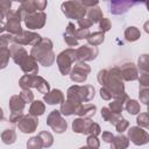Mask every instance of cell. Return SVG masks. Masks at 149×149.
Returning <instances> with one entry per match:
<instances>
[{"instance_id":"ee69618b","label":"cell","mask_w":149,"mask_h":149,"mask_svg":"<svg viewBox=\"0 0 149 149\" xmlns=\"http://www.w3.org/2000/svg\"><path fill=\"white\" fill-rule=\"evenodd\" d=\"M74 35H76V38L79 41V40H87L88 36L91 35V33H90V29H80V28H78V29H76Z\"/></svg>"},{"instance_id":"f546056e","label":"cell","mask_w":149,"mask_h":149,"mask_svg":"<svg viewBox=\"0 0 149 149\" xmlns=\"http://www.w3.org/2000/svg\"><path fill=\"white\" fill-rule=\"evenodd\" d=\"M36 74H23L19 79V85L22 90H30L34 88V80Z\"/></svg>"},{"instance_id":"7bdbcfd3","label":"cell","mask_w":149,"mask_h":149,"mask_svg":"<svg viewBox=\"0 0 149 149\" xmlns=\"http://www.w3.org/2000/svg\"><path fill=\"white\" fill-rule=\"evenodd\" d=\"M111 28H112V23H111V20H109V19L104 17V19L99 22V29H100V31H102L104 34L107 33L108 30H111Z\"/></svg>"},{"instance_id":"30bf717a","label":"cell","mask_w":149,"mask_h":149,"mask_svg":"<svg viewBox=\"0 0 149 149\" xmlns=\"http://www.w3.org/2000/svg\"><path fill=\"white\" fill-rule=\"evenodd\" d=\"M91 72V66L84 62H76L71 72H70V79L73 83H84L88 74Z\"/></svg>"},{"instance_id":"f5cc1de1","label":"cell","mask_w":149,"mask_h":149,"mask_svg":"<svg viewBox=\"0 0 149 149\" xmlns=\"http://www.w3.org/2000/svg\"><path fill=\"white\" fill-rule=\"evenodd\" d=\"M143 29H144V31H146L147 34H149V21L144 22V24H143Z\"/></svg>"},{"instance_id":"f1b7e54d","label":"cell","mask_w":149,"mask_h":149,"mask_svg":"<svg viewBox=\"0 0 149 149\" xmlns=\"http://www.w3.org/2000/svg\"><path fill=\"white\" fill-rule=\"evenodd\" d=\"M101 118L105 121H107V122H109L112 125H115L122 118V115H119V114L113 113L108 107H102L101 108Z\"/></svg>"},{"instance_id":"816d5d0a","label":"cell","mask_w":149,"mask_h":149,"mask_svg":"<svg viewBox=\"0 0 149 149\" xmlns=\"http://www.w3.org/2000/svg\"><path fill=\"white\" fill-rule=\"evenodd\" d=\"M81 3H83V5L88 9V8H92V7L98 6V3H99V2H98L97 0H94V1H85V0H84V1H81Z\"/></svg>"},{"instance_id":"f907efd6","label":"cell","mask_w":149,"mask_h":149,"mask_svg":"<svg viewBox=\"0 0 149 149\" xmlns=\"http://www.w3.org/2000/svg\"><path fill=\"white\" fill-rule=\"evenodd\" d=\"M101 137H102V141H104V142H106V143H112V141H113V139H114V135H113L111 132H102Z\"/></svg>"},{"instance_id":"f35d334b","label":"cell","mask_w":149,"mask_h":149,"mask_svg":"<svg viewBox=\"0 0 149 149\" xmlns=\"http://www.w3.org/2000/svg\"><path fill=\"white\" fill-rule=\"evenodd\" d=\"M114 126H115L116 132L120 133V134H122L123 132H126V130L128 129V127H129V121L126 120V119H123V118H121Z\"/></svg>"},{"instance_id":"836d02e7","label":"cell","mask_w":149,"mask_h":149,"mask_svg":"<svg viewBox=\"0 0 149 149\" xmlns=\"http://www.w3.org/2000/svg\"><path fill=\"white\" fill-rule=\"evenodd\" d=\"M136 66L141 72L149 73V55L148 54H142L137 59V65Z\"/></svg>"},{"instance_id":"f6af8a7d","label":"cell","mask_w":149,"mask_h":149,"mask_svg":"<svg viewBox=\"0 0 149 149\" xmlns=\"http://www.w3.org/2000/svg\"><path fill=\"white\" fill-rule=\"evenodd\" d=\"M139 98H140V101L142 104L148 105L149 104V88H140Z\"/></svg>"},{"instance_id":"60d3db41","label":"cell","mask_w":149,"mask_h":149,"mask_svg":"<svg viewBox=\"0 0 149 149\" xmlns=\"http://www.w3.org/2000/svg\"><path fill=\"white\" fill-rule=\"evenodd\" d=\"M139 84L140 88H149V73L141 72L139 74Z\"/></svg>"},{"instance_id":"4fadbf2b","label":"cell","mask_w":149,"mask_h":149,"mask_svg":"<svg viewBox=\"0 0 149 149\" xmlns=\"http://www.w3.org/2000/svg\"><path fill=\"white\" fill-rule=\"evenodd\" d=\"M98 54H99V50L97 47L84 44V45H80L79 48L76 49V61L86 63V62L95 59Z\"/></svg>"},{"instance_id":"ac0fdd59","label":"cell","mask_w":149,"mask_h":149,"mask_svg":"<svg viewBox=\"0 0 149 149\" xmlns=\"http://www.w3.org/2000/svg\"><path fill=\"white\" fill-rule=\"evenodd\" d=\"M83 104H79V102H76L73 100H70V99H66L63 104H61V113L62 115H65V116H70V115H73V114H78V111L80 108Z\"/></svg>"},{"instance_id":"6da1fadb","label":"cell","mask_w":149,"mask_h":149,"mask_svg":"<svg viewBox=\"0 0 149 149\" xmlns=\"http://www.w3.org/2000/svg\"><path fill=\"white\" fill-rule=\"evenodd\" d=\"M97 79L102 87H106L113 99H121L128 97L125 91L123 79L121 77L120 70L118 66H113L112 69H102L98 72Z\"/></svg>"},{"instance_id":"d4e9b609","label":"cell","mask_w":149,"mask_h":149,"mask_svg":"<svg viewBox=\"0 0 149 149\" xmlns=\"http://www.w3.org/2000/svg\"><path fill=\"white\" fill-rule=\"evenodd\" d=\"M45 112V105L43 101L41 100H34L31 104H30V107H29V112L28 114L33 115V116H40V115H43Z\"/></svg>"},{"instance_id":"484cf974","label":"cell","mask_w":149,"mask_h":149,"mask_svg":"<svg viewBox=\"0 0 149 149\" xmlns=\"http://www.w3.org/2000/svg\"><path fill=\"white\" fill-rule=\"evenodd\" d=\"M128 99H129L128 97L121 98V99H114L113 101L109 102L108 108H109L113 113L121 115V113H122V111H123V108H125V105H126V102L128 101Z\"/></svg>"},{"instance_id":"2e32d148","label":"cell","mask_w":149,"mask_h":149,"mask_svg":"<svg viewBox=\"0 0 149 149\" xmlns=\"http://www.w3.org/2000/svg\"><path fill=\"white\" fill-rule=\"evenodd\" d=\"M92 120L88 118H77L72 121V130L77 134L88 135V129L92 125Z\"/></svg>"},{"instance_id":"e0dca14e","label":"cell","mask_w":149,"mask_h":149,"mask_svg":"<svg viewBox=\"0 0 149 149\" xmlns=\"http://www.w3.org/2000/svg\"><path fill=\"white\" fill-rule=\"evenodd\" d=\"M43 101L47 102L48 105H57V104H63L65 101L64 99V93L58 90V88H54L51 90L49 93L43 95Z\"/></svg>"},{"instance_id":"d590c367","label":"cell","mask_w":149,"mask_h":149,"mask_svg":"<svg viewBox=\"0 0 149 149\" xmlns=\"http://www.w3.org/2000/svg\"><path fill=\"white\" fill-rule=\"evenodd\" d=\"M42 148H44L43 142L38 135L33 136L27 141V149H42Z\"/></svg>"},{"instance_id":"9f6ffc18","label":"cell","mask_w":149,"mask_h":149,"mask_svg":"<svg viewBox=\"0 0 149 149\" xmlns=\"http://www.w3.org/2000/svg\"><path fill=\"white\" fill-rule=\"evenodd\" d=\"M147 113H148V114H149V104H148V105H147Z\"/></svg>"},{"instance_id":"8d00e7d4","label":"cell","mask_w":149,"mask_h":149,"mask_svg":"<svg viewBox=\"0 0 149 149\" xmlns=\"http://www.w3.org/2000/svg\"><path fill=\"white\" fill-rule=\"evenodd\" d=\"M136 123L141 128L149 129V114L148 113H140L136 118Z\"/></svg>"},{"instance_id":"11a10c76","label":"cell","mask_w":149,"mask_h":149,"mask_svg":"<svg viewBox=\"0 0 149 149\" xmlns=\"http://www.w3.org/2000/svg\"><path fill=\"white\" fill-rule=\"evenodd\" d=\"M146 6H147V9H148V12H149V1L146 2Z\"/></svg>"},{"instance_id":"ffe728a7","label":"cell","mask_w":149,"mask_h":149,"mask_svg":"<svg viewBox=\"0 0 149 149\" xmlns=\"http://www.w3.org/2000/svg\"><path fill=\"white\" fill-rule=\"evenodd\" d=\"M24 106H26V102L21 98L20 94H14L10 97L9 102H8V107L10 109V113H23Z\"/></svg>"},{"instance_id":"4dcf8cb0","label":"cell","mask_w":149,"mask_h":149,"mask_svg":"<svg viewBox=\"0 0 149 149\" xmlns=\"http://www.w3.org/2000/svg\"><path fill=\"white\" fill-rule=\"evenodd\" d=\"M87 41V43H88V45H92V47H97V45H99V44H101L104 41H105V34L102 33V31H94V33H92L90 36H88V38L86 40Z\"/></svg>"},{"instance_id":"7dc6e473","label":"cell","mask_w":149,"mask_h":149,"mask_svg":"<svg viewBox=\"0 0 149 149\" xmlns=\"http://www.w3.org/2000/svg\"><path fill=\"white\" fill-rule=\"evenodd\" d=\"M77 23H78V27H79L80 29H88V28L92 26L91 21H90L88 19H86V17H83L81 20H78Z\"/></svg>"},{"instance_id":"7402d4cb","label":"cell","mask_w":149,"mask_h":149,"mask_svg":"<svg viewBox=\"0 0 149 149\" xmlns=\"http://www.w3.org/2000/svg\"><path fill=\"white\" fill-rule=\"evenodd\" d=\"M85 17H86V19H88V20L91 21V23H92V24H94V23H99V22L104 19L102 10L100 9V7H99V6H95V7L88 8Z\"/></svg>"},{"instance_id":"44dd1931","label":"cell","mask_w":149,"mask_h":149,"mask_svg":"<svg viewBox=\"0 0 149 149\" xmlns=\"http://www.w3.org/2000/svg\"><path fill=\"white\" fill-rule=\"evenodd\" d=\"M135 2H129V1H112L111 2V13L115 15H120L126 13L129 7L134 6Z\"/></svg>"},{"instance_id":"83f0119b","label":"cell","mask_w":149,"mask_h":149,"mask_svg":"<svg viewBox=\"0 0 149 149\" xmlns=\"http://www.w3.org/2000/svg\"><path fill=\"white\" fill-rule=\"evenodd\" d=\"M123 35H125V38H126L127 42H135L141 37V31L137 27L129 26L125 29Z\"/></svg>"},{"instance_id":"d6a6232c","label":"cell","mask_w":149,"mask_h":149,"mask_svg":"<svg viewBox=\"0 0 149 149\" xmlns=\"http://www.w3.org/2000/svg\"><path fill=\"white\" fill-rule=\"evenodd\" d=\"M1 141L5 144H13L16 141V133L14 129H5L1 133Z\"/></svg>"},{"instance_id":"277c9868","label":"cell","mask_w":149,"mask_h":149,"mask_svg":"<svg viewBox=\"0 0 149 149\" xmlns=\"http://www.w3.org/2000/svg\"><path fill=\"white\" fill-rule=\"evenodd\" d=\"M95 95V88L92 85H72L66 91V99L83 104L93 100Z\"/></svg>"},{"instance_id":"ba28073f","label":"cell","mask_w":149,"mask_h":149,"mask_svg":"<svg viewBox=\"0 0 149 149\" xmlns=\"http://www.w3.org/2000/svg\"><path fill=\"white\" fill-rule=\"evenodd\" d=\"M21 21H23V20H22V16H21L19 9L10 10L7 14L6 19H5V28H3V31L6 30L8 34L14 35V36L20 35L23 31V29L21 28Z\"/></svg>"},{"instance_id":"4316f807","label":"cell","mask_w":149,"mask_h":149,"mask_svg":"<svg viewBox=\"0 0 149 149\" xmlns=\"http://www.w3.org/2000/svg\"><path fill=\"white\" fill-rule=\"evenodd\" d=\"M95 112H97L95 105H93V104H84V105L80 106L77 115H79V118H88V119H91L92 116L95 115Z\"/></svg>"},{"instance_id":"9a60e30c","label":"cell","mask_w":149,"mask_h":149,"mask_svg":"<svg viewBox=\"0 0 149 149\" xmlns=\"http://www.w3.org/2000/svg\"><path fill=\"white\" fill-rule=\"evenodd\" d=\"M121 77L126 81H134L139 79V69L137 66L132 62H125L120 65H118Z\"/></svg>"},{"instance_id":"7a4b0ae2","label":"cell","mask_w":149,"mask_h":149,"mask_svg":"<svg viewBox=\"0 0 149 149\" xmlns=\"http://www.w3.org/2000/svg\"><path fill=\"white\" fill-rule=\"evenodd\" d=\"M10 55L15 64L20 65L21 70L26 74H37L38 73V65L37 61L28 52L27 50L19 44H10L9 45Z\"/></svg>"},{"instance_id":"8fae6325","label":"cell","mask_w":149,"mask_h":149,"mask_svg":"<svg viewBox=\"0 0 149 149\" xmlns=\"http://www.w3.org/2000/svg\"><path fill=\"white\" fill-rule=\"evenodd\" d=\"M127 136L135 146H144L149 143V133L139 126H133L127 130Z\"/></svg>"},{"instance_id":"cb8c5ba5","label":"cell","mask_w":149,"mask_h":149,"mask_svg":"<svg viewBox=\"0 0 149 149\" xmlns=\"http://www.w3.org/2000/svg\"><path fill=\"white\" fill-rule=\"evenodd\" d=\"M34 88H36L40 93L42 94H47L49 93L51 90H50V84L41 76H35V80H34Z\"/></svg>"},{"instance_id":"5bb4252c","label":"cell","mask_w":149,"mask_h":149,"mask_svg":"<svg viewBox=\"0 0 149 149\" xmlns=\"http://www.w3.org/2000/svg\"><path fill=\"white\" fill-rule=\"evenodd\" d=\"M19 130L23 134H31L37 129L38 126V119L36 116H33L30 114H26L17 123H16Z\"/></svg>"},{"instance_id":"603a6c76","label":"cell","mask_w":149,"mask_h":149,"mask_svg":"<svg viewBox=\"0 0 149 149\" xmlns=\"http://www.w3.org/2000/svg\"><path fill=\"white\" fill-rule=\"evenodd\" d=\"M129 146V139L128 136H125L123 134H119L114 136L112 143H111V149H127Z\"/></svg>"},{"instance_id":"52a82bcc","label":"cell","mask_w":149,"mask_h":149,"mask_svg":"<svg viewBox=\"0 0 149 149\" xmlns=\"http://www.w3.org/2000/svg\"><path fill=\"white\" fill-rule=\"evenodd\" d=\"M7 37L9 40V45L10 44H19V45H36L41 40L42 36L37 33L30 31V30H23L20 35H10L7 34Z\"/></svg>"},{"instance_id":"d6986e66","label":"cell","mask_w":149,"mask_h":149,"mask_svg":"<svg viewBox=\"0 0 149 149\" xmlns=\"http://www.w3.org/2000/svg\"><path fill=\"white\" fill-rule=\"evenodd\" d=\"M76 27L72 22H69L66 28H65V31L63 34V38H64V42L69 45V47H78V40L76 38Z\"/></svg>"},{"instance_id":"1f68e13d","label":"cell","mask_w":149,"mask_h":149,"mask_svg":"<svg viewBox=\"0 0 149 149\" xmlns=\"http://www.w3.org/2000/svg\"><path fill=\"white\" fill-rule=\"evenodd\" d=\"M125 109L130 114V115H136L140 113L141 111V106L140 102L135 99H128V101L125 105Z\"/></svg>"},{"instance_id":"b9f144b4","label":"cell","mask_w":149,"mask_h":149,"mask_svg":"<svg viewBox=\"0 0 149 149\" xmlns=\"http://www.w3.org/2000/svg\"><path fill=\"white\" fill-rule=\"evenodd\" d=\"M20 95L24 100L26 104H31L34 101V93L31 90H22L20 92Z\"/></svg>"},{"instance_id":"bcb514c9","label":"cell","mask_w":149,"mask_h":149,"mask_svg":"<svg viewBox=\"0 0 149 149\" xmlns=\"http://www.w3.org/2000/svg\"><path fill=\"white\" fill-rule=\"evenodd\" d=\"M100 134H101V128H100V126H99L98 123H95V122H92V125H91V127H90V129H88V135L98 136V135H100Z\"/></svg>"},{"instance_id":"8992f818","label":"cell","mask_w":149,"mask_h":149,"mask_svg":"<svg viewBox=\"0 0 149 149\" xmlns=\"http://www.w3.org/2000/svg\"><path fill=\"white\" fill-rule=\"evenodd\" d=\"M62 13L68 19H74V20H81L86 16L87 8L81 3V1H65L61 5Z\"/></svg>"},{"instance_id":"7c38bea8","label":"cell","mask_w":149,"mask_h":149,"mask_svg":"<svg viewBox=\"0 0 149 149\" xmlns=\"http://www.w3.org/2000/svg\"><path fill=\"white\" fill-rule=\"evenodd\" d=\"M23 22L29 30L42 29L47 22V14L44 12H36L29 14L23 19Z\"/></svg>"},{"instance_id":"ab89813d","label":"cell","mask_w":149,"mask_h":149,"mask_svg":"<svg viewBox=\"0 0 149 149\" xmlns=\"http://www.w3.org/2000/svg\"><path fill=\"white\" fill-rule=\"evenodd\" d=\"M86 146L92 148V149H99L100 147V141L98 139V136L94 135H88L86 139Z\"/></svg>"},{"instance_id":"681fc988","label":"cell","mask_w":149,"mask_h":149,"mask_svg":"<svg viewBox=\"0 0 149 149\" xmlns=\"http://www.w3.org/2000/svg\"><path fill=\"white\" fill-rule=\"evenodd\" d=\"M100 97H101V99L107 100V101L112 99V94H111V92L106 87H101L100 88Z\"/></svg>"},{"instance_id":"c3c4849f","label":"cell","mask_w":149,"mask_h":149,"mask_svg":"<svg viewBox=\"0 0 149 149\" xmlns=\"http://www.w3.org/2000/svg\"><path fill=\"white\" fill-rule=\"evenodd\" d=\"M24 115H26V114H23V113H10V114H9V122H12V123H17Z\"/></svg>"},{"instance_id":"9c48e42d","label":"cell","mask_w":149,"mask_h":149,"mask_svg":"<svg viewBox=\"0 0 149 149\" xmlns=\"http://www.w3.org/2000/svg\"><path fill=\"white\" fill-rule=\"evenodd\" d=\"M47 125L57 134H63L68 128L65 119L63 118L61 111L57 109H54L49 113V115L47 116Z\"/></svg>"},{"instance_id":"db71d44e","label":"cell","mask_w":149,"mask_h":149,"mask_svg":"<svg viewBox=\"0 0 149 149\" xmlns=\"http://www.w3.org/2000/svg\"><path fill=\"white\" fill-rule=\"evenodd\" d=\"M79 149H92V148H90V147H87V146H85V147H80Z\"/></svg>"},{"instance_id":"e575fe53","label":"cell","mask_w":149,"mask_h":149,"mask_svg":"<svg viewBox=\"0 0 149 149\" xmlns=\"http://www.w3.org/2000/svg\"><path fill=\"white\" fill-rule=\"evenodd\" d=\"M38 136L41 137L44 148H50V147L54 144V136H52V134H51L50 132L42 130V132L38 133Z\"/></svg>"},{"instance_id":"3957f363","label":"cell","mask_w":149,"mask_h":149,"mask_svg":"<svg viewBox=\"0 0 149 149\" xmlns=\"http://www.w3.org/2000/svg\"><path fill=\"white\" fill-rule=\"evenodd\" d=\"M52 41L48 37H42V40L30 49V55L40 63L41 65L48 68L54 64L56 61V55L52 50Z\"/></svg>"},{"instance_id":"5b68a950","label":"cell","mask_w":149,"mask_h":149,"mask_svg":"<svg viewBox=\"0 0 149 149\" xmlns=\"http://www.w3.org/2000/svg\"><path fill=\"white\" fill-rule=\"evenodd\" d=\"M56 62L58 65V70L63 76H68L70 74L72 68H73V63H76V49L73 48H68L65 50H63L62 52H59L56 57Z\"/></svg>"},{"instance_id":"74e56055","label":"cell","mask_w":149,"mask_h":149,"mask_svg":"<svg viewBox=\"0 0 149 149\" xmlns=\"http://www.w3.org/2000/svg\"><path fill=\"white\" fill-rule=\"evenodd\" d=\"M0 56H1V69H5L9 62V57H12L9 48H0Z\"/></svg>"}]
</instances>
